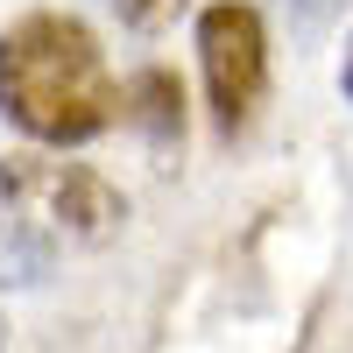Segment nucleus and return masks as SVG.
Masks as SVG:
<instances>
[{
	"label": "nucleus",
	"mask_w": 353,
	"mask_h": 353,
	"mask_svg": "<svg viewBox=\"0 0 353 353\" xmlns=\"http://www.w3.org/2000/svg\"><path fill=\"white\" fill-rule=\"evenodd\" d=\"M0 121H14L28 141L71 149L121 121L113 85L92 28L71 14H28L0 36Z\"/></svg>",
	"instance_id": "f257e3e1"
},
{
	"label": "nucleus",
	"mask_w": 353,
	"mask_h": 353,
	"mask_svg": "<svg viewBox=\"0 0 353 353\" xmlns=\"http://www.w3.org/2000/svg\"><path fill=\"white\" fill-rule=\"evenodd\" d=\"M0 198L28 219H50L71 241H113L128 226V198L85 163H36V156H8L0 163Z\"/></svg>",
	"instance_id": "f03ea898"
},
{
	"label": "nucleus",
	"mask_w": 353,
	"mask_h": 353,
	"mask_svg": "<svg viewBox=\"0 0 353 353\" xmlns=\"http://www.w3.org/2000/svg\"><path fill=\"white\" fill-rule=\"evenodd\" d=\"M198 64H205V92H212L219 134H241L248 113L269 85V36H261V14L241 0H219V8L198 14Z\"/></svg>",
	"instance_id": "7ed1b4c3"
},
{
	"label": "nucleus",
	"mask_w": 353,
	"mask_h": 353,
	"mask_svg": "<svg viewBox=\"0 0 353 353\" xmlns=\"http://www.w3.org/2000/svg\"><path fill=\"white\" fill-rule=\"evenodd\" d=\"M121 113L149 134V149H176L184 141V85L170 71H134L128 92H121Z\"/></svg>",
	"instance_id": "20e7f679"
},
{
	"label": "nucleus",
	"mask_w": 353,
	"mask_h": 353,
	"mask_svg": "<svg viewBox=\"0 0 353 353\" xmlns=\"http://www.w3.org/2000/svg\"><path fill=\"white\" fill-rule=\"evenodd\" d=\"M57 276V241L28 219H0V290H43Z\"/></svg>",
	"instance_id": "39448f33"
},
{
	"label": "nucleus",
	"mask_w": 353,
	"mask_h": 353,
	"mask_svg": "<svg viewBox=\"0 0 353 353\" xmlns=\"http://www.w3.org/2000/svg\"><path fill=\"white\" fill-rule=\"evenodd\" d=\"M121 8V21L134 28V36H156V28H170L176 14H184V0H113Z\"/></svg>",
	"instance_id": "423d86ee"
},
{
	"label": "nucleus",
	"mask_w": 353,
	"mask_h": 353,
	"mask_svg": "<svg viewBox=\"0 0 353 353\" xmlns=\"http://www.w3.org/2000/svg\"><path fill=\"white\" fill-rule=\"evenodd\" d=\"M339 85H346V99H353V43H346V71H339Z\"/></svg>",
	"instance_id": "0eeeda50"
},
{
	"label": "nucleus",
	"mask_w": 353,
	"mask_h": 353,
	"mask_svg": "<svg viewBox=\"0 0 353 353\" xmlns=\"http://www.w3.org/2000/svg\"><path fill=\"white\" fill-rule=\"evenodd\" d=\"M0 353H8V325H0Z\"/></svg>",
	"instance_id": "6e6552de"
}]
</instances>
